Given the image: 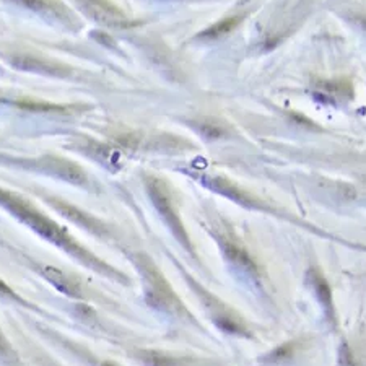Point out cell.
<instances>
[{
  "instance_id": "1",
  "label": "cell",
  "mask_w": 366,
  "mask_h": 366,
  "mask_svg": "<svg viewBox=\"0 0 366 366\" xmlns=\"http://www.w3.org/2000/svg\"><path fill=\"white\" fill-rule=\"evenodd\" d=\"M0 205H2L5 210L12 213L15 218H18L21 223H25L26 227H30L33 232L43 236L49 243L60 247V249L65 251L69 256L75 257L77 261H80L85 267L92 269L93 272L114 281H119L122 285H129V277L126 274L111 267L109 264L101 261V259L95 256L93 252L85 249L78 241L73 239L72 236L67 233V230L59 227L54 220L44 215L43 212H39L30 200L23 199V197L12 193V190L0 188Z\"/></svg>"
},
{
  "instance_id": "2",
  "label": "cell",
  "mask_w": 366,
  "mask_h": 366,
  "mask_svg": "<svg viewBox=\"0 0 366 366\" xmlns=\"http://www.w3.org/2000/svg\"><path fill=\"white\" fill-rule=\"evenodd\" d=\"M132 262L142 277L144 300L146 305L155 311L165 314V316L181 319L184 323H193L197 328H200L193 313L184 305L181 298L170 285V281L166 280L161 270L155 266L149 256L132 254Z\"/></svg>"
},
{
  "instance_id": "3",
  "label": "cell",
  "mask_w": 366,
  "mask_h": 366,
  "mask_svg": "<svg viewBox=\"0 0 366 366\" xmlns=\"http://www.w3.org/2000/svg\"><path fill=\"white\" fill-rule=\"evenodd\" d=\"M184 275H185V279H188L189 285L193 286L194 293H197V296L200 298L202 306H204L205 311L210 314L212 323L215 324L218 329L228 332V334H232V335L244 337V339H252V337H254L249 325L244 323V319L241 318L238 313L233 311V309L230 308L227 303H225L223 300H220V298H217L213 293L205 290L204 286L197 284V281H194L188 274H184Z\"/></svg>"
},
{
  "instance_id": "4",
  "label": "cell",
  "mask_w": 366,
  "mask_h": 366,
  "mask_svg": "<svg viewBox=\"0 0 366 366\" xmlns=\"http://www.w3.org/2000/svg\"><path fill=\"white\" fill-rule=\"evenodd\" d=\"M146 190H149L151 202H154V205L156 207V210H158L161 218L165 220L168 227H170L173 235L176 236L179 243L185 247V251L190 252V254H194L193 241H190L188 232H185L181 218H179L178 210L174 208L168 185L158 178H146Z\"/></svg>"
},
{
  "instance_id": "5",
  "label": "cell",
  "mask_w": 366,
  "mask_h": 366,
  "mask_svg": "<svg viewBox=\"0 0 366 366\" xmlns=\"http://www.w3.org/2000/svg\"><path fill=\"white\" fill-rule=\"evenodd\" d=\"M212 235L213 238L217 239L225 259H227L232 266H235L236 270H239L247 280L252 281V284H261V270H259L257 264L254 262V259L251 257L249 252L230 235L217 232H213Z\"/></svg>"
},
{
  "instance_id": "6",
  "label": "cell",
  "mask_w": 366,
  "mask_h": 366,
  "mask_svg": "<svg viewBox=\"0 0 366 366\" xmlns=\"http://www.w3.org/2000/svg\"><path fill=\"white\" fill-rule=\"evenodd\" d=\"M33 270L41 275L48 284L53 285L64 296L75 300L77 303H88V291L85 285L77 277H73V275L64 272L59 267L43 262H33Z\"/></svg>"
},
{
  "instance_id": "7",
  "label": "cell",
  "mask_w": 366,
  "mask_h": 366,
  "mask_svg": "<svg viewBox=\"0 0 366 366\" xmlns=\"http://www.w3.org/2000/svg\"><path fill=\"white\" fill-rule=\"evenodd\" d=\"M129 358L142 366H213L208 360L154 348H134L129 352Z\"/></svg>"
},
{
  "instance_id": "8",
  "label": "cell",
  "mask_w": 366,
  "mask_h": 366,
  "mask_svg": "<svg viewBox=\"0 0 366 366\" xmlns=\"http://www.w3.org/2000/svg\"><path fill=\"white\" fill-rule=\"evenodd\" d=\"M82 7L93 20L106 28L124 30V28H131L134 25L132 20H129L124 12L109 4L108 0H82Z\"/></svg>"
},
{
  "instance_id": "9",
  "label": "cell",
  "mask_w": 366,
  "mask_h": 366,
  "mask_svg": "<svg viewBox=\"0 0 366 366\" xmlns=\"http://www.w3.org/2000/svg\"><path fill=\"white\" fill-rule=\"evenodd\" d=\"M308 280L313 286L314 295H316V300L323 309L325 321L332 325V328H337L339 321H337V311L334 305V298H332V290L329 286V281L325 280L323 272H319L318 269H311L308 272Z\"/></svg>"
},
{
  "instance_id": "10",
  "label": "cell",
  "mask_w": 366,
  "mask_h": 366,
  "mask_svg": "<svg viewBox=\"0 0 366 366\" xmlns=\"http://www.w3.org/2000/svg\"><path fill=\"white\" fill-rule=\"evenodd\" d=\"M204 183L208 189L215 190V193L228 197V199H232L235 202H238L239 205H244L247 208H266V205H262L261 202L254 199L252 195L247 194L246 190L239 189L236 184L230 183L228 179L218 178V176H208L204 179Z\"/></svg>"
},
{
  "instance_id": "11",
  "label": "cell",
  "mask_w": 366,
  "mask_h": 366,
  "mask_svg": "<svg viewBox=\"0 0 366 366\" xmlns=\"http://www.w3.org/2000/svg\"><path fill=\"white\" fill-rule=\"evenodd\" d=\"M54 205L58 207V210H60L64 215H67L69 218H77L78 223H82L83 227H85L87 230H90V232L97 233V235H106V228L104 225L98 222V220H95L93 217L90 215H85L80 208H73L70 205L64 204V202H54Z\"/></svg>"
},
{
  "instance_id": "12",
  "label": "cell",
  "mask_w": 366,
  "mask_h": 366,
  "mask_svg": "<svg viewBox=\"0 0 366 366\" xmlns=\"http://www.w3.org/2000/svg\"><path fill=\"white\" fill-rule=\"evenodd\" d=\"M0 300L4 303H12V305H16L20 308H25L28 311H33V313H38V314H44V316H49V314L44 311L41 306L35 305V303L28 301L26 298H23L20 295V293H16L12 286L5 284V281L0 279Z\"/></svg>"
},
{
  "instance_id": "13",
  "label": "cell",
  "mask_w": 366,
  "mask_h": 366,
  "mask_svg": "<svg viewBox=\"0 0 366 366\" xmlns=\"http://www.w3.org/2000/svg\"><path fill=\"white\" fill-rule=\"evenodd\" d=\"M241 20H243V16H230V18H225L223 21H218V23L212 25L210 28H207L205 31H202L199 38L200 39H218V38H223L225 35H228V33H232L236 26L241 23Z\"/></svg>"
},
{
  "instance_id": "14",
  "label": "cell",
  "mask_w": 366,
  "mask_h": 366,
  "mask_svg": "<svg viewBox=\"0 0 366 366\" xmlns=\"http://www.w3.org/2000/svg\"><path fill=\"white\" fill-rule=\"evenodd\" d=\"M0 366H23L20 353L0 328Z\"/></svg>"
},
{
  "instance_id": "15",
  "label": "cell",
  "mask_w": 366,
  "mask_h": 366,
  "mask_svg": "<svg viewBox=\"0 0 366 366\" xmlns=\"http://www.w3.org/2000/svg\"><path fill=\"white\" fill-rule=\"evenodd\" d=\"M14 2L25 5V7L36 10V12H55L54 5L48 0H14Z\"/></svg>"
},
{
  "instance_id": "16",
  "label": "cell",
  "mask_w": 366,
  "mask_h": 366,
  "mask_svg": "<svg viewBox=\"0 0 366 366\" xmlns=\"http://www.w3.org/2000/svg\"><path fill=\"white\" fill-rule=\"evenodd\" d=\"M293 353H295L293 343H284V345H280L277 350H274L272 355H269L266 360L267 362H285V360L290 358Z\"/></svg>"
},
{
  "instance_id": "17",
  "label": "cell",
  "mask_w": 366,
  "mask_h": 366,
  "mask_svg": "<svg viewBox=\"0 0 366 366\" xmlns=\"http://www.w3.org/2000/svg\"><path fill=\"white\" fill-rule=\"evenodd\" d=\"M33 358L36 360V362L41 365V366H62L60 363L55 362V360H53L49 357V355H46L44 352H38L33 355Z\"/></svg>"
},
{
  "instance_id": "18",
  "label": "cell",
  "mask_w": 366,
  "mask_h": 366,
  "mask_svg": "<svg viewBox=\"0 0 366 366\" xmlns=\"http://www.w3.org/2000/svg\"><path fill=\"white\" fill-rule=\"evenodd\" d=\"M97 366H121V365L116 362H111V360H101V362L97 363Z\"/></svg>"
},
{
  "instance_id": "19",
  "label": "cell",
  "mask_w": 366,
  "mask_h": 366,
  "mask_svg": "<svg viewBox=\"0 0 366 366\" xmlns=\"http://www.w3.org/2000/svg\"><path fill=\"white\" fill-rule=\"evenodd\" d=\"M360 25H362V26L365 28V30H366V16H365V18L360 20Z\"/></svg>"
}]
</instances>
